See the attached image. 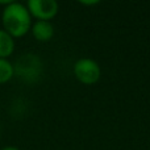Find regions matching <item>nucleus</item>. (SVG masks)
Here are the masks:
<instances>
[{
  "label": "nucleus",
  "instance_id": "1",
  "mask_svg": "<svg viewBox=\"0 0 150 150\" xmlns=\"http://www.w3.org/2000/svg\"><path fill=\"white\" fill-rule=\"evenodd\" d=\"M3 29L13 38L24 37L30 32L32 28V16L26 5L17 1H11L7 7L3 8L1 12Z\"/></svg>",
  "mask_w": 150,
  "mask_h": 150
},
{
  "label": "nucleus",
  "instance_id": "2",
  "mask_svg": "<svg viewBox=\"0 0 150 150\" xmlns=\"http://www.w3.org/2000/svg\"><path fill=\"white\" fill-rule=\"evenodd\" d=\"M15 76L25 83H34L40 79L42 74V61L40 57L32 53L20 55L13 63Z\"/></svg>",
  "mask_w": 150,
  "mask_h": 150
},
{
  "label": "nucleus",
  "instance_id": "3",
  "mask_svg": "<svg viewBox=\"0 0 150 150\" xmlns=\"http://www.w3.org/2000/svg\"><path fill=\"white\" fill-rule=\"evenodd\" d=\"M74 75L80 83L83 84H95L100 79L101 70L96 61L91 58H80L74 63Z\"/></svg>",
  "mask_w": 150,
  "mask_h": 150
},
{
  "label": "nucleus",
  "instance_id": "4",
  "mask_svg": "<svg viewBox=\"0 0 150 150\" xmlns=\"http://www.w3.org/2000/svg\"><path fill=\"white\" fill-rule=\"evenodd\" d=\"M26 8L32 18H37V21H50L57 16L59 5L55 0H28Z\"/></svg>",
  "mask_w": 150,
  "mask_h": 150
},
{
  "label": "nucleus",
  "instance_id": "5",
  "mask_svg": "<svg viewBox=\"0 0 150 150\" xmlns=\"http://www.w3.org/2000/svg\"><path fill=\"white\" fill-rule=\"evenodd\" d=\"M32 36L38 42H47L54 36V26L50 21H34L32 24Z\"/></svg>",
  "mask_w": 150,
  "mask_h": 150
},
{
  "label": "nucleus",
  "instance_id": "6",
  "mask_svg": "<svg viewBox=\"0 0 150 150\" xmlns=\"http://www.w3.org/2000/svg\"><path fill=\"white\" fill-rule=\"evenodd\" d=\"M15 52V38L0 28V58L7 59Z\"/></svg>",
  "mask_w": 150,
  "mask_h": 150
},
{
  "label": "nucleus",
  "instance_id": "7",
  "mask_svg": "<svg viewBox=\"0 0 150 150\" xmlns=\"http://www.w3.org/2000/svg\"><path fill=\"white\" fill-rule=\"evenodd\" d=\"M13 76H15L13 63H11L8 59L0 58V84L9 82Z\"/></svg>",
  "mask_w": 150,
  "mask_h": 150
},
{
  "label": "nucleus",
  "instance_id": "8",
  "mask_svg": "<svg viewBox=\"0 0 150 150\" xmlns=\"http://www.w3.org/2000/svg\"><path fill=\"white\" fill-rule=\"evenodd\" d=\"M0 150H20V149L16 148V146H4V148H1Z\"/></svg>",
  "mask_w": 150,
  "mask_h": 150
}]
</instances>
